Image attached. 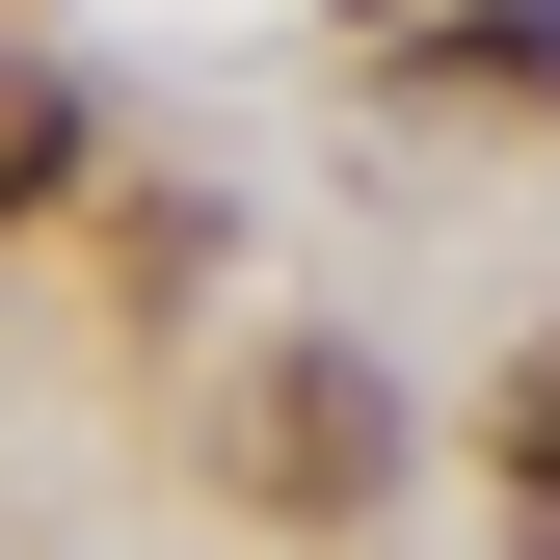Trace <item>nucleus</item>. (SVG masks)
Returning <instances> with one entry per match:
<instances>
[{
  "label": "nucleus",
  "mask_w": 560,
  "mask_h": 560,
  "mask_svg": "<svg viewBox=\"0 0 560 560\" xmlns=\"http://www.w3.org/2000/svg\"><path fill=\"white\" fill-rule=\"evenodd\" d=\"M54 187H81V81H54V54H0V214H54Z\"/></svg>",
  "instance_id": "2"
},
{
  "label": "nucleus",
  "mask_w": 560,
  "mask_h": 560,
  "mask_svg": "<svg viewBox=\"0 0 560 560\" xmlns=\"http://www.w3.org/2000/svg\"><path fill=\"white\" fill-rule=\"evenodd\" d=\"M454 107H560V0H454Z\"/></svg>",
  "instance_id": "3"
},
{
  "label": "nucleus",
  "mask_w": 560,
  "mask_h": 560,
  "mask_svg": "<svg viewBox=\"0 0 560 560\" xmlns=\"http://www.w3.org/2000/svg\"><path fill=\"white\" fill-rule=\"evenodd\" d=\"M374 480H400V400L347 374V347H294V374L241 400V508H294V534H347Z\"/></svg>",
  "instance_id": "1"
},
{
  "label": "nucleus",
  "mask_w": 560,
  "mask_h": 560,
  "mask_svg": "<svg viewBox=\"0 0 560 560\" xmlns=\"http://www.w3.org/2000/svg\"><path fill=\"white\" fill-rule=\"evenodd\" d=\"M508 508L560 534V347H534V374H508Z\"/></svg>",
  "instance_id": "4"
}]
</instances>
